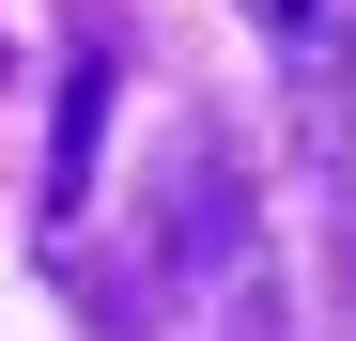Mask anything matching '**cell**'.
<instances>
[{"label": "cell", "instance_id": "obj_3", "mask_svg": "<svg viewBox=\"0 0 356 341\" xmlns=\"http://www.w3.org/2000/svg\"><path fill=\"white\" fill-rule=\"evenodd\" d=\"M264 31H279V63L310 78V125L341 140V93H356V0H264Z\"/></svg>", "mask_w": 356, "mask_h": 341}, {"label": "cell", "instance_id": "obj_4", "mask_svg": "<svg viewBox=\"0 0 356 341\" xmlns=\"http://www.w3.org/2000/svg\"><path fill=\"white\" fill-rule=\"evenodd\" d=\"M217 341H294V295H279V264H232V279H217Z\"/></svg>", "mask_w": 356, "mask_h": 341}, {"label": "cell", "instance_id": "obj_2", "mask_svg": "<svg viewBox=\"0 0 356 341\" xmlns=\"http://www.w3.org/2000/svg\"><path fill=\"white\" fill-rule=\"evenodd\" d=\"M108 109H124V47H108V31H78V47H63V125H47V233H63V217L93 202Z\"/></svg>", "mask_w": 356, "mask_h": 341}, {"label": "cell", "instance_id": "obj_1", "mask_svg": "<svg viewBox=\"0 0 356 341\" xmlns=\"http://www.w3.org/2000/svg\"><path fill=\"white\" fill-rule=\"evenodd\" d=\"M232 264H248V170H232V140L202 125L186 140V187L155 202V279L186 295V279H232Z\"/></svg>", "mask_w": 356, "mask_h": 341}]
</instances>
